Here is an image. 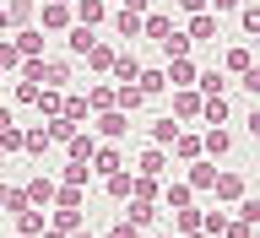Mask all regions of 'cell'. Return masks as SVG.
<instances>
[{
    "instance_id": "cell-1",
    "label": "cell",
    "mask_w": 260,
    "mask_h": 238,
    "mask_svg": "<svg viewBox=\"0 0 260 238\" xmlns=\"http://www.w3.org/2000/svg\"><path fill=\"white\" fill-rule=\"evenodd\" d=\"M87 125H92L98 141H130V130H136V114H125V109H98Z\"/></svg>"
},
{
    "instance_id": "cell-2",
    "label": "cell",
    "mask_w": 260,
    "mask_h": 238,
    "mask_svg": "<svg viewBox=\"0 0 260 238\" xmlns=\"http://www.w3.org/2000/svg\"><path fill=\"white\" fill-rule=\"evenodd\" d=\"M125 141H98V152L87 157V168H92V179H109V174H119L125 168Z\"/></svg>"
},
{
    "instance_id": "cell-3",
    "label": "cell",
    "mask_w": 260,
    "mask_h": 238,
    "mask_svg": "<svg viewBox=\"0 0 260 238\" xmlns=\"http://www.w3.org/2000/svg\"><path fill=\"white\" fill-rule=\"evenodd\" d=\"M32 16H38V27H44L49 38H54V32H65V27H71V22H76V16H71V6H65V0H44V6H32Z\"/></svg>"
},
{
    "instance_id": "cell-4",
    "label": "cell",
    "mask_w": 260,
    "mask_h": 238,
    "mask_svg": "<svg viewBox=\"0 0 260 238\" xmlns=\"http://www.w3.org/2000/svg\"><path fill=\"white\" fill-rule=\"evenodd\" d=\"M244 190H249V179H244V174H233V168H217V179H211V190H206V195H217V206H233Z\"/></svg>"
},
{
    "instance_id": "cell-5",
    "label": "cell",
    "mask_w": 260,
    "mask_h": 238,
    "mask_svg": "<svg viewBox=\"0 0 260 238\" xmlns=\"http://www.w3.org/2000/svg\"><path fill=\"white\" fill-rule=\"evenodd\" d=\"M109 11H114L109 0H71V16H76L81 27H98V32L109 27Z\"/></svg>"
},
{
    "instance_id": "cell-6",
    "label": "cell",
    "mask_w": 260,
    "mask_h": 238,
    "mask_svg": "<svg viewBox=\"0 0 260 238\" xmlns=\"http://www.w3.org/2000/svg\"><path fill=\"white\" fill-rule=\"evenodd\" d=\"M174 92V119L179 125H195L201 119V87H168Z\"/></svg>"
},
{
    "instance_id": "cell-7",
    "label": "cell",
    "mask_w": 260,
    "mask_h": 238,
    "mask_svg": "<svg viewBox=\"0 0 260 238\" xmlns=\"http://www.w3.org/2000/svg\"><path fill=\"white\" fill-rule=\"evenodd\" d=\"M201 152H206L211 162H222L228 152H233V135H228V125H206V130H201Z\"/></svg>"
},
{
    "instance_id": "cell-8",
    "label": "cell",
    "mask_w": 260,
    "mask_h": 238,
    "mask_svg": "<svg viewBox=\"0 0 260 238\" xmlns=\"http://www.w3.org/2000/svg\"><path fill=\"white\" fill-rule=\"evenodd\" d=\"M119 206H125V217H130L136 227H141V233L162 222V200H119Z\"/></svg>"
},
{
    "instance_id": "cell-9",
    "label": "cell",
    "mask_w": 260,
    "mask_h": 238,
    "mask_svg": "<svg viewBox=\"0 0 260 238\" xmlns=\"http://www.w3.org/2000/svg\"><path fill=\"white\" fill-rule=\"evenodd\" d=\"M184 32H190V44H217V38H222V27H217L211 11H195L190 22H184Z\"/></svg>"
},
{
    "instance_id": "cell-10",
    "label": "cell",
    "mask_w": 260,
    "mask_h": 238,
    "mask_svg": "<svg viewBox=\"0 0 260 238\" xmlns=\"http://www.w3.org/2000/svg\"><path fill=\"white\" fill-rule=\"evenodd\" d=\"M136 174H152V179H168V146H141V157H136Z\"/></svg>"
},
{
    "instance_id": "cell-11",
    "label": "cell",
    "mask_w": 260,
    "mask_h": 238,
    "mask_svg": "<svg viewBox=\"0 0 260 238\" xmlns=\"http://www.w3.org/2000/svg\"><path fill=\"white\" fill-rule=\"evenodd\" d=\"M228 119H233L228 92H206V97H201V125H228Z\"/></svg>"
},
{
    "instance_id": "cell-12",
    "label": "cell",
    "mask_w": 260,
    "mask_h": 238,
    "mask_svg": "<svg viewBox=\"0 0 260 238\" xmlns=\"http://www.w3.org/2000/svg\"><path fill=\"white\" fill-rule=\"evenodd\" d=\"M211 179H217V162H211V157H195V162H184V184H190L195 195H206V190H211Z\"/></svg>"
},
{
    "instance_id": "cell-13",
    "label": "cell",
    "mask_w": 260,
    "mask_h": 238,
    "mask_svg": "<svg viewBox=\"0 0 260 238\" xmlns=\"http://www.w3.org/2000/svg\"><path fill=\"white\" fill-rule=\"evenodd\" d=\"M109 27L119 32V38H130V44H136V38H141V11H130V6H114V11H109Z\"/></svg>"
},
{
    "instance_id": "cell-14",
    "label": "cell",
    "mask_w": 260,
    "mask_h": 238,
    "mask_svg": "<svg viewBox=\"0 0 260 238\" xmlns=\"http://www.w3.org/2000/svg\"><path fill=\"white\" fill-rule=\"evenodd\" d=\"M195 54H179V60H168L162 65V76H168V87H195Z\"/></svg>"
},
{
    "instance_id": "cell-15",
    "label": "cell",
    "mask_w": 260,
    "mask_h": 238,
    "mask_svg": "<svg viewBox=\"0 0 260 238\" xmlns=\"http://www.w3.org/2000/svg\"><path fill=\"white\" fill-rule=\"evenodd\" d=\"M44 87H54V92L76 87V71H71V60H49V54H44Z\"/></svg>"
},
{
    "instance_id": "cell-16",
    "label": "cell",
    "mask_w": 260,
    "mask_h": 238,
    "mask_svg": "<svg viewBox=\"0 0 260 238\" xmlns=\"http://www.w3.org/2000/svg\"><path fill=\"white\" fill-rule=\"evenodd\" d=\"M11 222H16V233H22V238H38V233L49 227V211H44V206H22Z\"/></svg>"
},
{
    "instance_id": "cell-17",
    "label": "cell",
    "mask_w": 260,
    "mask_h": 238,
    "mask_svg": "<svg viewBox=\"0 0 260 238\" xmlns=\"http://www.w3.org/2000/svg\"><path fill=\"white\" fill-rule=\"evenodd\" d=\"M195 87H201V97H206V92H228L233 76H228L222 65H201V71H195Z\"/></svg>"
},
{
    "instance_id": "cell-18",
    "label": "cell",
    "mask_w": 260,
    "mask_h": 238,
    "mask_svg": "<svg viewBox=\"0 0 260 238\" xmlns=\"http://www.w3.org/2000/svg\"><path fill=\"white\" fill-rule=\"evenodd\" d=\"M179 206H195V190L184 179H162V211H179Z\"/></svg>"
},
{
    "instance_id": "cell-19",
    "label": "cell",
    "mask_w": 260,
    "mask_h": 238,
    "mask_svg": "<svg viewBox=\"0 0 260 238\" xmlns=\"http://www.w3.org/2000/svg\"><path fill=\"white\" fill-rule=\"evenodd\" d=\"M168 152H174L179 162H195V157H206V152H201V130H184V125H179V135H174V146H168Z\"/></svg>"
},
{
    "instance_id": "cell-20",
    "label": "cell",
    "mask_w": 260,
    "mask_h": 238,
    "mask_svg": "<svg viewBox=\"0 0 260 238\" xmlns=\"http://www.w3.org/2000/svg\"><path fill=\"white\" fill-rule=\"evenodd\" d=\"M11 38H16V49H22V60H27V54H44V44H49V32L38 27V22H27V27H16Z\"/></svg>"
},
{
    "instance_id": "cell-21",
    "label": "cell",
    "mask_w": 260,
    "mask_h": 238,
    "mask_svg": "<svg viewBox=\"0 0 260 238\" xmlns=\"http://www.w3.org/2000/svg\"><path fill=\"white\" fill-rule=\"evenodd\" d=\"M22 190H27V200H32V206H44V211H49V200H54V190H60V179H49V174H32L27 184H22Z\"/></svg>"
},
{
    "instance_id": "cell-22",
    "label": "cell",
    "mask_w": 260,
    "mask_h": 238,
    "mask_svg": "<svg viewBox=\"0 0 260 238\" xmlns=\"http://www.w3.org/2000/svg\"><path fill=\"white\" fill-rule=\"evenodd\" d=\"M157 49H162V60H179V54H195V44H190V32L179 27H168V38H157Z\"/></svg>"
},
{
    "instance_id": "cell-23",
    "label": "cell",
    "mask_w": 260,
    "mask_h": 238,
    "mask_svg": "<svg viewBox=\"0 0 260 238\" xmlns=\"http://www.w3.org/2000/svg\"><path fill=\"white\" fill-rule=\"evenodd\" d=\"M146 92L136 87V81H114V109H125V114H141Z\"/></svg>"
},
{
    "instance_id": "cell-24",
    "label": "cell",
    "mask_w": 260,
    "mask_h": 238,
    "mask_svg": "<svg viewBox=\"0 0 260 238\" xmlns=\"http://www.w3.org/2000/svg\"><path fill=\"white\" fill-rule=\"evenodd\" d=\"M81 60H87V71H92V76H109V60H114V44H109V38H92V49H87V54H81Z\"/></svg>"
},
{
    "instance_id": "cell-25",
    "label": "cell",
    "mask_w": 260,
    "mask_h": 238,
    "mask_svg": "<svg viewBox=\"0 0 260 238\" xmlns=\"http://www.w3.org/2000/svg\"><path fill=\"white\" fill-rule=\"evenodd\" d=\"M98 152V135H92V125H81L76 135H71V141H65V157H76V162H87Z\"/></svg>"
},
{
    "instance_id": "cell-26",
    "label": "cell",
    "mask_w": 260,
    "mask_h": 238,
    "mask_svg": "<svg viewBox=\"0 0 260 238\" xmlns=\"http://www.w3.org/2000/svg\"><path fill=\"white\" fill-rule=\"evenodd\" d=\"M92 38H98V27H81V22H71V27H65V49H71V60H81V54L92 49Z\"/></svg>"
},
{
    "instance_id": "cell-27",
    "label": "cell",
    "mask_w": 260,
    "mask_h": 238,
    "mask_svg": "<svg viewBox=\"0 0 260 238\" xmlns=\"http://www.w3.org/2000/svg\"><path fill=\"white\" fill-rule=\"evenodd\" d=\"M136 87H141L146 97H162V92H168V76H162V65H141V71H136Z\"/></svg>"
},
{
    "instance_id": "cell-28",
    "label": "cell",
    "mask_w": 260,
    "mask_h": 238,
    "mask_svg": "<svg viewBox=\"0 0 260 238\" xmlns=\"http://www.w3.org/2000/svg\"><path fill=\"white\" fill-rule=\"evenodd\" d=\"M49 130L44 125H22V152H27V157H49Z\"/></svg>"
},
{
    "instance_id": "cell-29",
    "label": "cell",
    "mask_w": 260,
    "mask_h": 238,
    "mask_svg": "<svg viewBox=\"0 0 260 238\" xmlns=\"http://www.w3.org/2000/svg\"><path fill=\"white\" fill-rule=\"evenodd\" d=\"M81 92H87V109H114V81H81Z\"/></svg>"
},
{
    "instance_id": "cell-30",
    "label": "cell",
    "mask_w": 260,
    "mask_h": 238,
    "mask_svg": "<svg viewBox=\"0 0 260 238\" xmlns=\"http://www.w3.org/2000/svg\"><path fill=\"white\" fill-rule=\"evenodd\" d=\"M44 130H49V141H54V146H65V141H71V135H76V119H71V114H49V119H44Z\"/></svg>"
},
{
    "instance_id": "cell-31",
    "label": "cell",
    "mask_w": 260,
    "mask_h": 238,
    "mask_svg": "<svg viewBox=\"0 0 260 238\" xmlns=\"http://www.w3.org/2000/svg\"><path fill=\"white\" fill-rule=\"evenodd\" d=\"M249 65H255V49H249V44L222 49V71H228V76H239V71H249Z\"/></svg>"
},
{
    "instance_id": "cell-32",
    "label": "cell",
    "mask_w": 260,
    "mask_h": 238,
    "mask_svg": "<svg viewBox=\"0 0 260 238\" xmlns=\"http://www.w3.org/2000/svg\"><path fill=\"white\" fill-rule=\"evenodd\" d=\"M16 65H22V49L11 32H0V76H16Z\"/></svg>"
},
{
    "instance_id": "cell-33",
    "label": "cell",
    "mask_w": 260,
    "mask_h": 238,
    "mask_svg": "<svg viewBox=\"0 0 260 238\" xmlns=\"http://www.w3.org/2000/svg\"><path fill=\"white\" fill-rule=\"evenodd\" d=\"M60 184H76V190H87V184H92V168H87V162H76V157H65Z\"/></svg>"
},
{
    "instance_id": "cell-34",
    "label": "cell",
    "mask_w": 260,
    "mask_h": 238,
    "mask_svg": "<svg viewBox=\"0 0 260 238\" xmlns=\"http://www.w3.org/2000/svg\"><path fill=\"white\" fill-rule=\"evenodd\" d=\"M174 135H179V119H174V114H162L157 125L146 130V141H152V146H174Z\"/></svg>"
},
{
    "instance_id": "cell-35",
    "label": "cell",
    "mask_w": 260,
    "mask_h": 238,
    "mask_svg": "<svg viewBox=\"0 0 260 238\" xmlns=\"http://www.w3.org/2000/svg\"><path fill=\"white\" fill-rule=\"evenodd\" d=\"M49 206H65V211H87V190H76V184H60Z\"/></svg>"
},
{
    "instance_id": "cell-36",
    "label": "cell",
    "mask_w": 260,
    "mask_h": 238,
    "mask_svg": "<svg viewBox=\"0 0 260 238\" xmlns=\"http://www.w3.org/2000/svg\"><path fill=\"white\" fill-rule=\"evenodd\" d=\"M103 195H109V200H130V162L119 168V174L103 179Z\"/></svg>"
},
{
    "instance_id": "cell-37",
    "label": "cell",
    "mask_w": 260,
    "mask_h": 238,
    "mask_svg": "<svg viewBox=\"0 0 260 238\" xmlns=\"http://www.w3.org/2000/svg\"><path fill=\"white\" fill-rule=\"evenodd\" d=\"M65 92H54V87H38V97H32V109H38V119H49V114H60Z\"/></svg>"
},
{
    "instance_id": "cell-38",
    "label": "cell",
    "mask_w": 260,
    "mask_h": 238,
    "mask_svg": "<svg viewBox=\"0 0 260 238\" xmlns=\"http://www.w3.org/2000/svg\"><path fill=\"white\" fill-rule=\"evenodd\" d=\"M11 81V103L16 109H32V97H38V81H22V76H6Z\"/></svg>"
},
{
    "instance_id": "cell-39",
    "label": "cell",
    "mask_w": 260,
    "mask_h": 238,
    "mask_svg": "<svg viewBox=\"0 0 260 238\" xmlns=\"http://www.w3.org/2000/svg\"><path fill=\"white\" fill-rule=\"evenodd\" d=\"M239 27H244V38H249V32H260V0H239Z\"/></svg>"
},
{
    "instance_id": "cell-40",
    "label": "cell",
    "mask_w": 260,
    "mask_h": 238,
    "mask_svg": "<svg viewBox=\"0 0 260 238\" xmlns=\"http://www.w3.org/2000/svg\"><path fill=\"white\" fill-rule=\"evenodd\" d=\"M87 222V211H65V206H49V227H65V233H71V227H81Z\"/></svg>"
},
{
    "instance_id": "cell-41",
    "label": "cell",
    "mask_w": 260,
    "mask_h": 238,
    "mask_svg": "<svg viewBox=\"0 0 260 238\" xmlns=\"http://www.w3.org/2000/svg\"><path fill=\"white\" fill-rule=\"evenodd\" d=\"M6 16H11V32L32 22V0H6Z\"/></svg>"
},
{
    "instance_id": "cell-42",
    "label": "cell",
    "mask_w": 260,
    "mask_h": 238,
    "mask_svg": "<svg viewBox=\"0 0 260 238\" xmlns=\"http://www.w3.org/2000/svg\"><path fill=\"white\" fill-rule=\"evenodd\" d=\"M233 211H239V222H260V195H249V190H244L239 200H233Z\"/></svg>"
},
{
    "instance_id": "cell-43",
    "label": "cell",
    "mask_w": 260,
    "mask_h": 238,
    "mask_svg": "<svg viewBox=\"0 0 260 238\" xmlns=\"http://www.w3.org/2000/svg\"><path fill=\"white\" fill-rule=\"evenodd\" d=\"M168 227H174V233H195V227H201V211H195V206H179Z\"/></svg>"
},
{
    "instance_id": "cell-44",
    "label": "cell",
    "mask_w": 260,
    "mask_h": 238,
    "mask_svg": "<svg viewBox=\"0 0 260 238\" xmlns=\"http://www.w3.org/2000/svg\"><path fill=\"white\" fill-rule=\"evenodd\" d=\"M217 238H260V227H255V222H239V217H228Z\"/></svg>"
},
{
    "instance_id": "cell-45",
    "label": "cell",
    "mask_w": 260,
    "mask_h": 238,
    "mask_svg": "<svg viewBox=\"0 0 260 238\" xmlns=\"http://www.w3.org/2000/svg\"><path fill=\"white\" fill-rule=\"evenodd\" d=\"M0 152H11V157L22 152V125H16V119H11V125H0Z\"/></svg>"
},
{
    "instance_id": "cell-46",
    "label": "cell",
    "mask_w": 260,
    "mask_h": 238,
    "mask_svg": "<svg viewBox=\"0 0 260 238\" xmlns=\"http://www.w3.org/2000/svg\"><path fill=\"white\" fill-rule=\"evenodd\" d=\"M239 87H244L249 97H260V60L249 65V71H239Z\"/></svg>"
},
{
    "instance_id": "cell-47",
    "label": "cell",
    "mask_w": 260,
    "mask_h": 238,
    "mask_svg": "<svg viewBox=\"0 0 260 238\" xmlns=\"http://www.w3.org/2000/svg\"><path fill=\"white\" fill-rule=\"evenodd\" d=\"M222 222H228V211H201V233L217 238V233H222Z\"/></svg>"
},
{
    "instance_id": "cell-48",
    "label": "cell",
    "mask_w": 260,
    "mask_h": 238,
    "mask_svg": "<svg viewBox=\"0 0 260 238\" xmlns=\"http://www.w3.org/2000/svg\"><path fill=\"white\" fill-rule=\"evenodd\" d=\"M109 238H146V233H141V227H136V222H130V217H119V222L109 227Z\"/></svg>"
},
{
    "instance_id": "cell-49",
    "label": "cell",
    "mask_w": 260,
    "mask_h": 238,
    "mask_svg": "<svg viewBox=\"0 0 260 238\" xmlns=\"http://www.w3.org/2000/svg\"><path fill=\"white\" fill-rule=\"evenodd\" d=\"M206 11L211 16H233V11H239V0H206Z\"/></svg>"
},
{
    "instance_id": "cell-50",
    "label": "cell",
    "mask_w": 260,
    "mask_h": 238,
    "mask_svg": "<svg viewBox=\"0 0 260 238\" xmlns=\"http://www.w3.org/2000/svg\"><path fill=\"white\" fill-rule=\"evenodd\" d=\"M244 130H249V135H255V141H260V97H255V109L244 114Z\"/></svg>"
},
{
    "instance_id": "cell-51",
    "label": "cell",
    "mask_w": 260,
    "mask_h": 238,
    "mask_svg": "<svg viewBox=\"0 0 260 238\" xmlns=\"http://www.w3.org/2000/svg\"><path fill=\"white\" fill-rule=\"evenodd\" d=\"M174 6H179V11H184V16H195V11H206V0H174Z\"/></svg>"
},
{
    "instance_id": "cell-52",
    "label": "cell",
    "mask_w": 260,
    "mask_h": 238,
    "mask_svg": "<svg viewBox=\"0 0 260 238\" xmlns=\"http://www.w3.org/2000/svg\"><path fill=\"white\" fill-rule=\"evenodd\" d=\"M119 6H130V11H152V0H119Z\"/></svg>"
},
{
    "instance_id": "cell-53",
    "label": "cell",
    "mask_w": 260,
    "mask_h": 238,
    "mask_svg": "<svg viewBox=\"0 0 260 238\" xmlns=\"http://www.w3.org/2000/svg\"><path fill=\"white\" fill-rule=\"evenodd\" d=\"M146 238H179L174 227H157V233H152V227H146Z\"/></svg>"
},
{
    "instance_id": "cell-54",
    "label": "cell",
    "mask_w": 260,
    "mask_h": 238,
    "mask_svg": "<svg viewBox=\"0 0 260 238\" xmlns=\"http://www.w3.org/2000/svg\"><path fill=\"white\" fill-rule=\"evenodd\" d=\"M244 44H249V49H255V60H260V32H249V38H244Z\"/></svg>"
},
{
    "instance_id": "cell-55",
    "label": "cell",
    "mask_w": 260,
    "mask_h": 238,
    "mask_svg": "<svg viewBox=\"0 0 260 238\" xmlns=\"http://www.w3.org/2000/svg\"><path fill=\"white\" fill-rule=\"evenodd\" d=\"M38 238H65V227H44V233H38Z\"/></svg>"
},
{
    "instance_id": "cell-56",
    "label": "cell",
    "mask_w": 260,
    "mask_h": 238,
    "mask_svg": "<svg viewBox=\"0 0 260 238\" xmlns=\"http://www.w3.org/2000/svg\"><path fill=\"white\" fill-rule=\"evenodd\" d=\"M0 32H11V16H6V6H0Z\"/></svg>"
},
{
    "instance_id": "cell-57",
    "label": "cell",
    "mask_w": 260,
    "mask_h": 238,
    "mask_svg": "<svg viewBox=\"0 0 260 238\" xmlns=\"http://www.w3.org/2000/svg\"><path fill=\"white\" fill-rule=\"evenodd\" d=\"M65 238H92V233H87V227H71V233H65Z\"/></svg>"
},
{
    "instance_id": "cell-58",
    "label": "cell",
    "mask_w": 260,
    "mask_h": 238,
    "mask_svg": "<svg viewBox=\"0 0 260 238\" xmlns=\"http://www.w3.org/2000/svg\"><path fill=\"white\" fill-rule=\"evenodd\" d=\"M179 238H211V233H201V227H195V233H179Z\"/></svg>"
},
{
    "instance_id": "cell-59",
    "label": "cell",
    "mask_w": 260,
    "mask_h": 238,
    "mask_svg": "<svg viewBox=\"0 0 260 238\" xmlns=\"http://www.w3.org/2000/svg\"><path fill=\"white\" fill-rule=\"evenodd\" d=\"M0 238H6V227H0Z\"/></svg>"
},
{
    "instance_id": "cell-60",
    "label": "cell",
    "mask_w": 260,
    "mask_h": 238,
    "mask_svg": "<svg viewBox=\"0 0 260 238\" xmlns=\"http://www.w3.org/2000/svg\"><path fill=\"white\" fill-rule=\"evenodd\" d=\"M109 6H119V0H109Z\"/></svg>"
},
{
    "instance_id": "cell-61",
    "label": "cell",
    "mask_w": 260,
    "mask_h": 238,
    "mask_svg": "<svg viewBox=\"0 0 260 238\" xmlns=\"http://www.w3.org/2000/svg\"><path fill=\"white\" fill-rule=\"evenodd\" d=\"M11 238H22V233H11Z\"/></svg>"
},
{
    "instance_id": "cell-62",
    "label": "cell",
    "mask_w": 260,
    "mask_h": 238,
    "mask_svg": "<svg viewBox=\"0 0 260 238\" xmlns=\"http://www.w3.org/2000/svg\"><path fill=\"white\" fill-rule=\"evenodd\" d=\"M32 6H38V0H32Z\"/></svg>"
},
{
    "instance_id": "cell-63",
    "label": "cell",
    "mask_w": 260,
    "mask_h": 238,
    "mask_svg": "<svg viewBox=\"0 0 260 238\" xmlns=\"http://www.w3.org/2000/svg\"><path fill=\"white\" fill-rule=\"evenodd\" d=\"M0 81H6V76H0Z\"/></svg>"
},
{
    "instance_id": "cell-64",
    "label": "cell",
    "mask_w": 260,
    "mask_h": 238,
    "mask_svg": "<svg viewBox=\"0 0 260 238\" xmlns=\"http://www.w3.org/2000/svg\"><path fill=\"white\" fill-rule=\"evenodd\" d=\"M255 227H260V222H255Z\"/></svg>"
}]
</instances>
